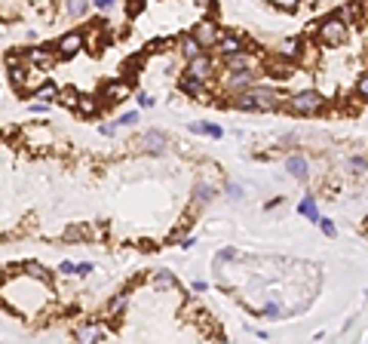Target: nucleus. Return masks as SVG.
<instances>
[{"mask_svg": "<svg viewBox=\"0 0 368 344\" xmlns=\"http://www.w3.org/2000/svg\"><path fill=\"white\" fill-rule=\"evenodd\" d=\"M218 344H227V341H218Z\"/></svg>", "mask_w": 368, "mask_h": 344, "instance_id": "4c0bfd02", "label": "nucleus"}, {"mask_svg": "<svg viewBox=\"0 0 368 344\" xmlns=\"http://www.w3.org/2000/svg\"><path fill=\"white\" fill-rule=\"evenodd\" d=\"M319 37H322L326 43H332V46L344 43V40H347V22L338 18V15H329V18L319 25Z\"/></svg>", "mask_w": 368, "mask_h": 344, "instance_id": "f03ea898", "label": "nucleus"}, {"mask_svg": "<svg viewBox=\"0 0 368 344\" xmlns=\"http://www.w3.org/2000/svg\"><path fill=\"white\" fill-rule=\"evenodd\" d=\"M209 197H212V188H209V185H197V188H193V200H197V203H206Z\"/></svg>", "mask_w": 368, "mask_h": 344, "instance_id": "393cba45", "label": "nucleus"}, {"mask_svg": "<svg viewBox=\"0 0 368 344\" xmlns=\"http://www.w3.org/2000/svg\"><path fill=\"white\" fill-rule=\"evenodd\" d=\"M95 102H98V98H92V95H80V111H83V114H95V108H98Z\"/></svg>", "mask_w": 368, "mask_h": 344, "instance_id": "b1692460", "label": "nucleus"}, {"mask_svg": "<svg viewBox=\"0 0 368 344\" xmlns=\"http://www.w3.org/2000/svg\"><path fill=\"white\" fill-rule=\"evenodd\" d=\"M55 46H58L61 55H74V52H80V46H83V31H68V34H61Z\"/></svg>", "mask_w": 368, "mask_h": 344, "instance_id": "7ed1b4c3", "label": "nucleus"}, {"mask_svg": "<svg viewBox=\"0 0 368 344\" xmlns=\"http://www.w3.org/2000/svg\"><path fill=\"white\" fill-rule=\"evenodd\" d=\"M86 9H89V3H83V0H74V3H68V12H71L74 18L86 15Z\"/></svg>", "mask_w": 368, "mask_h": 344, "instance_id": "4be33fe9", "label": "nucleus"}, {"mask_svg": "<svg viewBox=\"0 0 368 344\" xmlns=\"http://www.w3.org/2000/svg\"><path fill=\"white\" fill-rule=\"evenodd\" d=\"M356 92H359L362 98H368V74H365V77H359V83H356Z\"/></svg>", "mask_w": 368, "mask_h": 344, "instance_id": "c85d7f7f", "label": "nucleus"}, {"mask_svg": "<svg viewBox=\"0 0 368 344\" xmlns=\"http://www.w3.org/2000/svg\"><path fill=\"white\" fill-rule=\"evenodd\" d=\"M200 49H203V46L197 43V37H193V34L181 37V52H184V55H187L190 62H193V58H200Z\"/></svg>", "mask_w": 368, "mask_h": 344, "instance_id": "9b49d317", "label": "nucleus"}, {"mask_svg": "<svg viewBox=\"0 0 368 344\" xmlns=\"http://www.w3.org/2000/svg\"><path fill=\"white\" fill-rule=\"evenodd\" d=\"M209 71H212V62H209V55H200V58H193L190 65H187V77H193V80H206L209 77Z\"/></svg>", "mask_w": 368, "mask_h": 344, "instance_id": "423d86ee", "label": "nucleus"}, {"mask_svg": "<svg viewBox=\"0 0 368 344\" xmlns=\"http://www.w3.org/2000/svg\"><path fill=\"white\" fill-rule=\"evenodd\" d=\"M319 108H322V95L316 89H304L289 98V111H295V114H313Z\"/></svg>", "mask_w": 368, "mask_h": 344, "instance_id": "f257e3e1", "label": "nucleus"}, {"mask_svg": "<svg viewBox=\"0 0 368 344\" xmlns=\"http://www.w3.org/2000/svg\"><path fill=\"white\" fill-rule=\"evenodd\" d=\"M132 123H138V114H135V111H129V114H123V117L117 120V126H132Z\"/></svg>", "mask_w": 368, "mask_h": 344, "instance_id": "bb28decb", "label": "nucleus"}, {"mask_svg": "<svg viewBox=\"0 0 368 344\" xmlns=\"http://www.w3.org/2000/svg\"><path fill=\"white\" fill-rule=\"evenodd\" d=\"M154 286H157V289H172V286H175V277H172L169 271H160V274L154 277Z\"/></svg>", "mask_w": 368, "mask_h": 344, "instance_id": "6ab92c4d", "label": "nucleus"}, {"mask_svg": "<svg viewBox=\"0 0 368 344\" xmlns=\"http://www.w3.org/2000/svg\"><path fill=\"white\" fill-rule=\"evenodd\" d=\"M319 225H322V234H329V237H335V225H332V218H322Z\"/></svg>", "mask_w": 368, "mask_h": 344, "instance_id": "c756f323", "label": "nucleus"}, {"mask_svg": "<svg viewBox=\"0 0 368 344\" xmlns=\"http://www.w3.org/2000/svg\"><path fill=\"white\" fill-rule=\"evenodd\" d=\"M138 105H141V108H150V105H154V102H150V98H147V95H144V92H138Z\"/></svg>", "mask_w": 368, "mask_h": 344, "instance_id": "c9c22d12", "label": "nucleus"}, {"mask_svg": "<svg viewBox=\"0 0 368 344\" xmlns=\"http://www.w3.org/2000/svg\"><path fill=\"white\" fill-rule=\"evenodd\" d=\"M181 89H184L187 95H200V92H203V83L193 80V77H184V80H181Z\"/></svg>", "mask_w": 368, "mask_h": 344, "instance_id": "aec40b11", "label": "nucleus"}, {"mask_svg": "<svg viewBox=\"0 0 368 344\" xmlns=\"http://www.w3.org/2000/svg\"><path fill=\"white\" fill-rule=\"evenodd\" d=\"M193 37H197V43H200V46H206V43H218V40H221V31H218V25L203 22V25H197Z\"/></svg>", "mask_w": 368, "mask_h": 344, "instance_id": "20e7f679", "label": "nucleus"}, {"mask_svg": "<svg viewBox=\"0 0 368 344\" xmlns=\"http://www.w3.org/2000/svg\"><path fill=\"white\" fill-rule=\"evenodd\" d=\"M25 271H28L31 277H37V280H49L46 268H43V265H37V261H28V265H25Z\"/></svg>", "mask_w": 368, "mask_h": 344, "instance_id": "412c9836", "label": "nucleus"}, {"mask_svg": "<svg viewBox=\"0 0 368 344\" xmlns=\"http://www.w3.org/2000/svg\"><path fill=\"white\" fill-rule=\"evenodd\" d=\"M252 95H255L258 108H273V105L279 102V95H276L273 89H264V86H255V89H252Z\"/></svg>", "mask_w": 368, "mask_h": 344, "instance_id": "0eeeda50", "label": "nucleus"}, {"mask_svg": "<svg viewBox=\"0 0 368 344\" xmlns=\"http://www.w3.org/2000/svg\"><path fill=\"white\" fill-rule=\"evenodd\" d=\"M52 92H55V89H52V86H43V89H40V92H37V98H49V95H52Z\"/></svg>", "mask_w": 368, "mask_h": 344, "instance_id": "f704fd0d", "label": "nucleus"}, {"mask_svg": "<svg viewBox=\"0 0 368 344\" xmlns=\"http://www.w3.org/2000/svg\"><path fill=\"white\" fill-rule=\"evenodd\" d=\"M233 105H236L240 111H255V108H258V102H255V95H252V92H240Z\"/></svg>", "mask_w": 368, "mask_h": 344, "instance_id": "a211bd4d", "label": "nucleus"}, {"mask_svg": "<svg viewBox=\"0 0 368 344\" xmlns=\"http://www.w3.org/2000/svg\"><path fill=\"white\" fill-rule=\"evenodd\" d=\"M255 80V74L252 71H240V74H230V86L233 89H243V86H249Z\"/></svg>", "mask_w": 368, "mask_h": 344, "instance_id": "dca6fc26", "label": "nucleus"}, {"mask_svg": "<svg viewBox=\"0 0 368 344\" xmlns=\"http://www.w3.org/2000/svg\"><path fill=\"white\" fill-rule=\"evenodd\" d=\"M95 6H98V9H111L114 3H111V0H95Z\"/></svg>", "mask_w": 368, "mask_h": 344, "instance_id": "e433bc0d", "label": "nucleus"}, {"mask_svg": "<svg viewBox=\"0 0 368 344\" xmlns=\"http://www.w3.org/2000/svg\"><path fill=\"white\" fill-rule=\"evenodd\" d=\"M227 194H230V197H243V188H240V185H233V181H230V185H227Z\"/></svg>", "mask_w": 368, "mask_h": 344, "instance_id": "7c9ffc66", "label": "nucleus"}, {"mask_svg": "<svg viewBox=\"0 0 368 344\" xmlns=\"http://www.w3.org/2000/svg\"><path fill=\"white\" fill-rule=\"evenodd\" d=\"M77 344H98V326L95 323L77 326Z\"/></svg>", "mask_w": 368, "mask_h": 344, "instance_id": "1a4fd4ad", "label": "nucleus"}, {"mask_svg": "<svg viewBox=\"0 0 368 344\" xmlns=\"http://www.w3.org/2000/svg\"><path fill=\"white\" fill-rule=\"evenodd\" d=\"M298 49H301V40H298V37H286V40L279 43V55H283V58H295Z\"/></svg>", "mask_w": 368, "mask_h": 344, "instance_id": "f8f14e48", "label": "nucleus"}, {"mask_svg": "<svg viewBox=\"0 0 368 344\" xmlns=\"http://www.w3.org/2000/svg\"><path fill=\"white\" fill-rule=\"evenodd\" d=\"M286 172H289V175H295V178L307 175V160H304V157H298V154H295V157H289V160H286Z\"/></svg>", "mask_w": 368, "mask_h": 344, "instance_id": "9d476101", "label": "nucleus"}, {"mask_svg": "<svg viewBox=\"0 0 368 344\" xmlns=\"http://www.w3.org/2000/svg\"><path fill=\"white\" fill-rule=\"evenodd\" d=\"M77 274H83V277H86V274H92V265H89V261H83V265H77Z\"/></svg>", "mask_w": 368, "mask_h": 344, "instance_id": "72a5a7b5", "label": "nucleus"}, {"mask_svg": "<svg viewBox=\"0 0 368 344\" xmlns=\"http://www.w3.org/2000/svg\"><path fill=\"white\" fill-rule=\"evenodd\" d=\"M28 58H31L34 65H49V55H46L43 49H34V52H28Z\"/></svg>", "mask_w": 368, "mask_h": 344, "instance_id": "a878e982", "label": "nucleus"}, {"mask_svg": "<svg viewBox=\"0 0 368 344\" xmlns=\"http://www.w3.org/2000/svg\"><path fill=\"white\" fill-rule=\"evenodd\" d=\"M9 74H12V80H15L18 86H25V80H28V74H31V71H28L21 62H15V58L9 55Z\"/></svg>", "mask_w": 368, "mask_h": 344, "instance_id": "ddd939ff", "label": "nucleus"}, {"mask_svg": "<svg viewBox=\"0 0 368 344\" xmlns=\"http://www.w3.org/2000/svg\"><path fill=\"white\" fill-rule=\"evenodd\" d=\"M190 132H209L212 138H221V135H224V129H221V126H215V123H206V120H197V123H190Z\"/></svg>", "mask_w": 368, "mask_h": 344, "instance_id": "4468645a", "label": "nucleus"}, {"mask_svg": "<svg viewBox=\"0 0 368 344\" xmlns=\"http://www.w3.org/2000/svg\"><path fill=\"white\" fill-rule=\"evenodd\" d=\"M141 148H144V151H150V154H157V151H163V148H166V135L154 129V132H147V135L141 138Z\"/></svg>", "mask_w": 368, "mask_h": 344, "instance_id": "6e6552de", "label": "nucleus"}, {"mask_svg": "<svg viewBox=\"0 0 368 344\" xmlns=\"http://www.w3.org/2000/svg\"><path fill=\"white\" fill-rule=\"evenodd\" d=\"M37 86L43 89V74H40V71H31L28 80H25V89H37Z\"/></svg>", "mask_w": 368, "mask_h": 344, "instance_id": "5701e85b", "label": "nucleus"}, {"mask_svg": "<svg viewBox=\"0 0 368 344\" xmlns=\"http://www.w3.org/2000/svg\"><path fill=\"white\" fill-rule=\"evenodd\" d=\"M64 237H68V240H77V237H83V228H71Z\"/></svg>", "mask_w": 368, "mask_h": 344, "instance_id": "473e14b6", "label": "nucleus"}, {"mask_svg": "<svg viewBox=\"0 0 368 344\" xmlns=\"http://www.w3.org/2000/svg\"><path fill=\"white\" fill-rule=\"evenodd\" d=\"M61 274H77V265H71V261H61V268H58Z\"/></svg>", "mask_w": 368, "mask_h": 344, "instance_id": "2f4dec72", "label": "nucleus"}, {"mask_svg": "<svg viewBox=\"0 0 368 344\" xmlns=\"http://www.w3.org/2000/svg\"><path fill=\"white\" fill-rule=\"evenodd\" d=\"M126 92H129V89H126L123 83H114V86L107 83V86H104V98H111V105H117V98H123Z\"/></svg>", "mask_w": 368, "mask_h": 344, "instance_id": "f3484780", "label": "nucleus"}, {"mask_svg": "<svg viewBox=\"0 0 368 344\" xmlns=\"http://www.w3.org/2000/svg\"><path fill=\"white\" fill-rule=\"evenodd\" d=\"M218 49H221L224 55L236 58V55H243V37H236V34H221V40H218Z\"/></svg>", "mask_w": 368, "mask_h": 344, "instance_id": "39448f33", "label": "nucleus"}, {"mask_svg": "<svg viewBox=\"0 0 368 344\" xmlns=\"http://www.w3.org/2000/svg\"><path fill=\"white\" fill-rule=\"evenodd\" d=\"M126 298H129V295H117V298H114V305H111V314H120V311L126 308Z\"/></svg>", "mask_w": 368, "mask_h": 344, "instance_id": "cd10ccee", "label": "nucleus"}, {"mask_svg": "<svg viewBox=\"0 0 368 344\" xmlns=\"http://www.w3.org/2000/svg\"><path fill=\"white\" fill-rule=\"evenodd\" d=\"M298 212L307 215V218H313V221L319 218V212H316V200H313V197H304V200L298 203Z\"/></svg>", "mask_w": 368, "mask_h": 344, "instance_id": "2eb2a0df", "label": "nucleus"}]
</instances>
